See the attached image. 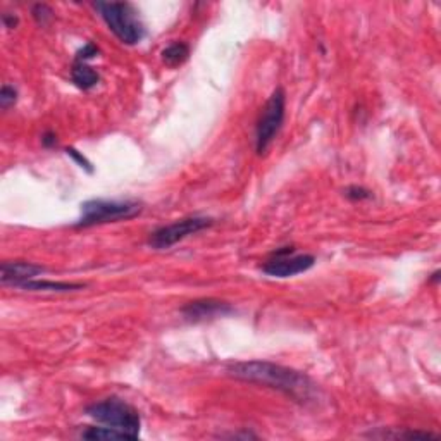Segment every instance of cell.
<instances>
[{
	"label": "cell",
	"mask_w": 441,
	"mask_h": 441,
	"mask_svg": "<svg viewBox=\"0 0 441 441\" xmlns=\"http://www.w3.org/2000/svg\"><path fill=\"white\" fill-rule=\"evenodd\" d=\"M18 288H21V290H28V291H55V293H67V291L83 290L85 285H81V283L36 281V279H31V281L22 283V285H20Z\"/></svg>",
	"instance_id": "cell-11"
},
{
	"label": "cell",
	"mask_w": 441,
	"mask_h": 441,
	"mask_svg": "<svg viewBox=\"0 0 441 441\" xmlns=\"http://www.w3.org/2000/svg\"><path fill=\"white\" fill-rule=\"evenodd\" d=\"M316 264V257L309 253H295L293 246H285L272 253L271 259L262 265V271L272 278H291L307 272Z\"/></svg>",
	"instance_id": "cell-7"
},
{
	"label": "cell",
	"mask_w": 441,
	"mask_h": 441,
	"mask_svg": "<svg viewBox=\"0 0 441 441\" xmlns=\"http://www.w3.org/2000/svg\"><path fill=\"white\" fill-rule=\"evenodd\" d=\"M286 109V95L283 88H276L269 100L265 102L262 114H260L259 122L255 128V150L257 154L262 155L271 147L276 134L281 130L283 121H285Z\"/></svg>",
	"instance_id": "cell-5"
},
{
	"label": "cell",
	"mask_w": 441,
	"mask_h": 441,
	"mask_svg": "<svg viewBox=\"0 0 441 441\" xmlns=\"http://www.w3.org/2000/svg\"><path fill=\"white\" fill-rule=\"evenodd\" d=\"M95 10L106 21L115 38L125 45H136L147 35L136 7L130 2H95Z\"/></svg>",
	"instance_id": "cell-2"
},
{
	"label": "cell",
	"mask_w": 441,
	"mask_h": 441,
	"mask_svg": "<svg viewBox=\"0 0 441 441\" xmlns=\"http://www.w3.org/2000/svg\"><path fill=\"white\" fill-rule=\"evenodd\" d=\"M87 414L99 424L109 426V428L126 433L132 440H138L141 428L140 414L125 400L115 397L100 400L87 407Z\"/></svg>",
	"instance_id": "cell-3"
},
{
	"label": "cell",
	"mask_w": 441,
	"mask_h": 441,
	"mask_svg": "<svg viewBox=\"0 0 441 441\" xmlns=\"http://www.w3.org/2000/svg\"><path fill=\"white\" fill-rule=\"evenodd\" d=\"M231 312L233 307L227 302L218 300V298H199V300L188 302L181 309L183 319L188 323H205V321L218 319Z\"/></svg>",
	"instance_id": "cell-8"
},
{
	"label": "cell",
	"mask_w": 441,
	"mask_h": 441,
	"mask_svg": "<svg viewBox=\"0 0 441 441\" xmlns=\"http://www.w3.org/2000/svg\"><path fill=\"white\" fill-rule=\"evenodd\" d=\"M162 62L167 67H179L185 64L190 57V47L183 42H174L167 45L162 52H160Z\"/></svg>",
	"instance_id": "cell-12"
},
{
	"label": "cell",
	"mask_w": 441,
	"mask_h": 441,
	"mask_svg": "<svg viewBox=\"0 0 441 441\" xmlns=\"http://www.w3.org/2000/svg\"><path fill=\"white\" fill-rule=\"evenodd\" d=\"M66 154L71 157V159L74 160V162L78 164V166L81 167V169H85V171H88V173H93V167H92V162H90V160L87 159V157H85L83 154H80V152L76 150V148H73V147H69V148H66Z\"/></svg>",
	"instance_id": "cell-18"
},
{
	"label": "cell",
	"mask_w": 441,
	"mask_h": 441,
	"mask_svg": "<svg viewBox=\"0 0 441 441\" xmlns=\"http://www.w3.org/2000/svg\"><path fill=\"white\" fill-rule=\"evenodd\" d=\"M31 14L33 18H35V21L42 26L47 24V22L54 18V10H52L47 4H36V6H33Z\"/></svg>",
	"instance_id": "cell-14"
},
{
	"label": "cell",
	"mask_w": 441,
	"mask_h": 441,
	"mask_svg": "<svg viewBox=\"0 0 441 441\" xmlns=\"http://www.w3.org/2000/svg\"><path fill=\"white\" fill-rule=\"evenodd\" d=\"M71 80L80 90H92L97 87L100 81L99 71L90 67L87 62H74L73 69H71Z\"/></svg>",
	"instance_id": "cell-10"
},
{
	"label": "cell",
	"mask_w": 441,
	"mask_h": 441,
	"mask_svg": "<svg viewBox=\"0 0 441 441\" xmlns=\"http://www.w3.org/2000/svg\"><path fill=\"white\" fill-rule=\"evenodd\" d=\"M212 224H214V219L205 218V216H190V218L178 219L174 223L166 224V226H160L155 231H152L150 237H148V245L154 250H167L181 240H185V238L207 230Z\"/></svg>",
	"instance_id": "cell-6"
},
{
	"label": "cell",
	"mask_w": 441,
	"mask_h": 441,
	"mask_svg": "<svg viewBox=\"0 0 441 441\" xmlns=\"http://www.w3.org/2000/svg\"><path fill=\"white\" fill-rule=\"evenodd\" d=\"M2 22L7 29H14L20 24V20H18V16H14V14H4Z\"/></svg>",
	"instance_id": "cell-20"
},
{
	"label": "cell",
	"mask_w": 441,
	"mask_h": 441,
	"mask_svg": "<svg viewBox=\"0 0 441 441\" xmlns=\"http://www.w3.org/2000/svg\"><path fill=\"white\" fill-rule=\"evenodd\" d=\"M144 211V205L136 200H104L93 199L81 204V218L76 227H92L100 224L119 223L136 218Z\"/></svg>",
	"instance_id": "cell-4"
},
{
	"label": "cell",
	"mask_w": 441,
	"mask_h": 441,
	"mask_svg": "<svg viewBox=\"0 0 441 441\" xmlns=\"http://www.w3.org/2000/svg\"><path fill=\"white\" fill-rule=\"evenodd\" d=\"M18 100V90L10 85H4L2 92H0V107L4 111H7L9 107H13Z\"/></svg>",
	"instance_id": "cell-15"
},
{
	"label": "cell",
	"mask_w": 441,
	"mask_h": 441,
	"mask_svg": "<svg viewBox=\"0 0 441 441\" xmlns=\"http://www.w3.org/2000/svg\"><path fill=\"white\" fill-rule=\"evenodd\" d=\"M99 54H100L99 47H97L95 43L88 42L76 52V62H88V61H92V59L99 57Z\"/></svg>",
	"instance_id": "cell-16"
},
{
	"label": "cell",
	"mask_w": 441,
	"mask_h": 441,
	"mask_svg": "<svg viewBox=\"0 0 441 441\" xmlns=\"http://www.w3.org/2000/svg\"><path fill=\"white\" fill-rule=\"evenodd\" d=\"M81 438L85 440H132L126 433L118 431V429L104 426V428H88L81 433Z\"/></svg>",
	"instance_id": "cell-13"
},
{
	"label": "cell",
	"mask_w": 441,
	"mask_h": 441,
	"mask_svg": "<svg viewBox=\"0 0 441 441\" xmlns=\"http://www.w3.org/2000/svg\"><path fill=\"white\" fill-rule=\"evenodd\" d=\"M345 197L352 202H362V200H369L372 197V193L369 190L362 188V186H349L345 190Z\"/></svg>",
	"instance_id": "cell-17"
},
{
	"label": "cell",
	"mask_w": 441,
	"mask_h": 441,
	"mask_svg": "<svg viewBox=\"0 0 441 441\" xmlns=\"http://www.w3.org/2000/svg\"><path fill=\"white\" fill-rule=\"evenodd\" d=\"M42 145L45 148H52L57 145V136H55V133L52 132H47L42 134Z\"/></svg>",
	"instance_id": "cell-19"
},
{
	"label": "cell",
	"mask_w": 441,
	"mask_h": 441,
	"mask_svg": "<svg viewBox=\"0 0 441 441\" xmlns=\"http://www.w3.org/2000/svg\"><path fill=\"white\" fill-rule=\"evenodd\" d=\"M227 374L246 383L260 384L271 390L281 391L293 402L309 405L319 400V388L307 374L285 365L272 364L265 360L237 362L227 365Z\"/></svg>",
	"instance_id": "cell-1"
},
{
	"label": "cell",
	"mask_w": 441,
	"mask_h": 441,
	"mask_svg": "<svg viewBox=\"0 0 441 441\" xmlns=\"http://www.w3.org/2000/svg\"><path fill=\"white\" fill-rule=\"evenodd\" d=\"M47 269L43 265H36L24 260H6L0 265V281L2 285L20 286L22 283L31 281L38 274H43Z\"/></svg>",
	"instance_id": "cell-9"
}]
</instances>
